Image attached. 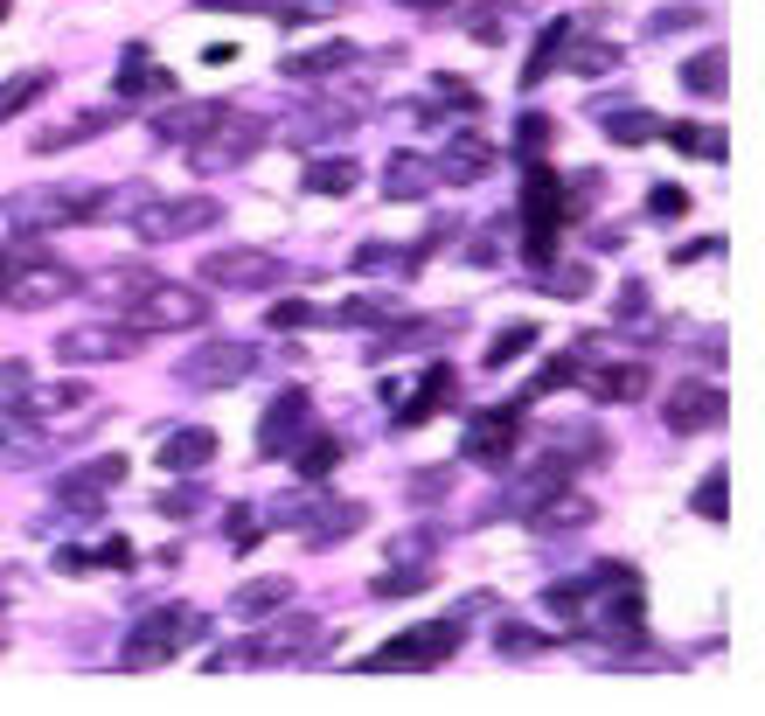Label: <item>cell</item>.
Masks as SVG:
<instances>
[{
    "instance_id": "cell-1",
    "label": "cell",
    "mask_w": 765,
    "mask_h": 716,
    "mask_svg": "<svg viewBox=\"0 0 765 716\" xmlns=\"http://www.w3.org/2000/svg\"><path fill=\"white\" fill-rule=\"evenodd\" d=\"M195 633H202V612L160 605L153 619H140V626L126 633V668H160V661H174V647H188Z\"/></svg>"
},
{
    "instance_id": "cell-2",
    "label": "cell",
    "mask_w": 765,
    "mask_h": 716,
    "mask_svg": "<svg viewBox=\"0 0 765 716\" xmlns=\"http://www.w3.org/2000/svg\"><path fill=\"white\" fill-rule=\"evenodd\" d=\"M453 647H459V619H432V626H411V633L383 640V654H369L362 668L369 675H383V668H439V661H453Z\"/></svg>"
},
{
    "instance_id": "cell-3",
    "label": "cell",
    "mask_w": 765,
    "mask_h": 716,
    "mask_svg": "<svg viewBox=\"0 0 765 716\" xmlns=\"http://www.w3.org/2000/svg\"><path fill=\"white\" fill-rule=\"evenodd\" d=\"M209 320V292L195 286H140L133 327L140 334H174V327H202Z\"/></svg>"
},
{
    "instance_id": "cell-4",
    "label": "cell",
    "mask_w": 765,
    "mask_h": 716,
    "mask_svg": "<svg viewBox=\"0 0 765 716\" xmlns=\"http://www.w3.org/2000/svg\"><path fill=\"white\" fill-rule=\"evenodd\" d=\"M91 216H98V195H77V188H42V195L7 202L14 230H63V223H91Z\"/></svg>"
},
{
    "instance_id": "cell-5",
    "label": "cell",
    "mask_w": 765,
    "mask_h": 716,
    "mask_svg": "<svg viewBox=\"0 0 765 716\" xmlns=\"http://www.w3.org/2000/svg\"><path fill=\"white\" fill-rule=\"evenodd\" d=\"M223 216V202H147L140 195V216H133V230L147 237V244H167V237H188V230H209Z\"/></svg>"
},
{
    "instance_id": "cell-6",
    "label": "cell",
    "mask_w": 765,
    "mask_h": 716,
    "mask_svg": "<svg viewBox=\"0 0 765 716\" xmlns=\"http://www.w3.org/2000/svg\"><path fill=\"white\" fill-rule=\"evenodd\" d=\"M251 369H258V348H244V341H216V348L188 355L181 383H188V390H237Z\"/></svg>"
},
{
    "instance_id": "cell-7",
    "label": "cell",
    "mask_w": 765,
    "mask_h": 716,
    "mask_svg": "<svg viewBox=\"0 0 765 716\" xmlns=\"http://www.w3.org/2000/svg\"><path fill=\"white\" fill-rule=\"evenodd\" d=\"M77 292V272L70 265H56V258H21V272L0 286L7 306H56V299H70Z\"/></svg>"
},
{
    "instance_id": "cell-8",
    "label": "cell",
    "mask_w": 765,
    "mask_h": 716,
    "mask_svg": "<svg viewBox=\"0 0 765 716\" xmlns=\"http://www.w3.org/2000/svg\"><path fill=\"white\" fill-rule=\"evenodd\" d=\"M202 286L265 292V286H279V258H265V251H216V258H202Z\"/></svg>"
},
{
    "instance_id": "cell-9",
    "label": "cell",
    "mask_w": 765,
    "mask_h": 716,
    "mask_svg": "<svg viewBox=\"0 0 765 716\" xmlns=\"http://www.w3.org/2000/svg\"><path fill=\"white\" fill-rule=\"evenodd\" d=\"M515 438H522V397H515V404H501V411H480V418L466 425V459L501 466V459L515 452Z\"/></svg>"
},
{
    "instance_id": "cell-10",
    "label": "cell",
    "mask_w": 765,
    "mask_h": 716,
    "mask_svg": "<svg viewBox=\"0 0 765 716\" xmlns=\"http://www.w3.org/2000/svg\"><path fill=\"white\" fill-rule=\"evenodd\" d=\"M133 348H140V327H70V334H56L63 362H119Z\"/></svg>"
},
{
    "instance_id": "cell-11",
    "label": "cell",
    "mask_w": 765,
    "mask_h": 716,
    "mask_svg": "<svg viewBox=\"0 0 765 716\" xmlns=\"http://www.w3.org/2000/svg\"><path fill=\"white\" fill-rule=\"evenodd\" d=\"M668 425L675 431H717L724 425V390L717 383H682L668 397Z\"/></svg>"
},
{
    "instance_id": "cell-12",
    "label": "cell",
    "mask_w": 765,
    "mask_h": 716,
    "mask_svg": "<svg viewBox=\"0 0 765 716\" xmlns=\"http://www.w3.org/2000/svg\"><path fill=\"white\" fill-rule=\"evenodd\" d=\"M84 397H91V390H84L77 376H70V383H28V390L14 397V418H21V425H42V418H63V411H77Z\"/></svg>"
},
{
    "instance_id": "cell-13",
    "label": "cell",
    "mask_w": 765,
    "mask_h": 716,
    "mask_svg": "<svg viewBox=\"0 0 765 716\" xmlns=\"http://www.w3.org/2000/svg\"><path fill=\"white\" fill-rule=\"evenodd\" d=\"M216 126H230V112L223 105H174V112H160L153 119V140H167V146H195V140H209Z\"/></svg>"
},
{
    "instance_id": "cell-14",
    "label": "cell",
    "mask_w": 765,
    "mask_h": 716,
    "mask_svg": "<svg viewBox=\"0 0 765 716\" xmlns=\"http://www.w3.org/2000/svg\"><path fill=\"white\" fill-rule=\"evenodd\" d=\"M293 438H306V390H286L272 411H265V431H258V452H286Z\"/></svg>"
},
{
    "instance_id": "cell-15",
    "label": "cell",
    "mask_w": 765,
    "mask_h": 716,
    "mask_svg": "<svg viewBox=\"0 0 765 716\" xmlns=\"http://www.w3.org/2000/svg\"><path fill=\"white\" fill-rule=\"evenodd\" d=\"M578 376H585V390L606 397V404H633V397H647V369H640V362H606V369H578Z\"/></svg>"
},
{
    "instance_id": "cell-16",
    "label": "cell",
    "mask_w": 765,
    "mask_h": 716,
    "mask_svg": "<svg viewBox=\"0 0 765 716\" xmlns=\"http://www.w3.org/2000/svg\"><path fill=\"white\" fill-rule=\"evenodd\" d=\"M362 522H369V508H362V501H327V508H306V543H320V550H327V543L355 536Z\"/></svg>"
},
{
    "instance_id": "cell-17",
    "label": "cell",
    "mask_w": 765,
    "mask_h": 716,
    "mask_svg": "<svg viewBox=\"0 0 765 716\" xmlns=\"http://www.w3.org/2000/svg\"><path fill=\"white\" fill-rule=\"evenodd\" d=\"M216 459V431H174V438H160V466L167 473H195V466H209Z\"/></svg>"
},
{
    "instance_id": "cell-18",
    "label": "cell",
    "mask_w": 765,
    "mask_h": 716,
    "mask_svg": "<svg viewBox=\"0 0 765 716\" xmlns=\"http://www.w3.org/2000/svg\"><path fill=\"white\" fill-rule=\"evenodd\" d=\"M348 56H355V42H313V49H293L279 70H286V77H327V70H341Z\"/></svg>"
},
{
    "instance_id": "cell-19",
    "label": "cell",
    "mask_w": 765,
    "mask_h": 716,
    "mask_svg": "<svg viewBox=\"0 0 765 716\" xmlns=\"http://www.w3.org/2000/svg\"><path fill=\"white\" fill-rule=\"evenodd\" d=\"M724 70H731V56H724V42H710L696 63H682V84L696 98H724Z\"/></svg>"
},
{
    "instance_id": "cell-20",
    "label": "cell",
    "mask_w": 765,
    "mask_h": 716,
    "mask_svg": "<svg viewBox=\"0 0 765 716\" xmlns=\"http://www.w3.org/2000/svg\"><path fill=\"white\" fill-rule=\"evenodd\" d=\"M592 522V501L585 494H557L543 508H529V529H585Z\"/></svg>"
},
{
    "instance_id": "cell-21",
    "label": "cell",
    "mask_w": 765,
    "mask_h": 716,
    "mask_svg": "<svg viewBox=\"0 0 765 716\" xmlns=\"http://www.w3.org/2000/svg\"><path fill=\"white\" fill-rule=\"evenodd\" d=\"M286 598H293V584H286V577H258V584H244L230 605H237V619H265V612H279Z\"/></svg>"
},
{
    "instance_id": "cell-22",
    "label": "cell",
    "mask_w": 765,
    "mask_h": 716,
    "mask_svg": "<svg viewBox=\"0 0 765 716\" xmlns=\"http://www.w3.org/2000/svg\"><path fill=\"white\" fill-rule=\"evenodd\" d=\"M564 35H571V21H550V28H543V35H536V56H529V63H522V91H536V84H543V77H550V63H557V56H564Z\"/></svg>"
},
{
    "instance_id": "cell-23",
    "label": "cell",
    "mask_w": 765,
    "mask_h": 716,
    "mask_svg": "<svg viewBox=\"0 0 765 716\" xmlns=\"http://www.w3.org/2000/svg\"><path fill=\"white\" fill-rule=\"evenodd\" d=\"M446 390H453V369H432V376H425V390H418V397H411V404L397 411V425H404V431H418L425 418H432V411H439V404H446Z\"/></svg>"
},
{
    "instance_id": "cell-24",
    "label": "cell",
    "mask_w": 765,
    "mask_h": 716,
    "mask_svg": "<svg viewBox=\"0 0 765 716\" xmlns=\"http://www.w3.org/2000/svg\"><path fill=\"white\" fill-rule=\"evenodd\" d=\"M487 167H494V153H487L480 140H453V153L439 160V174H446V181H480Z\"/></svg>"
},
{
    "instance_id": "cell-25",
    "label": "cell",
    "mask_w": 765,
    "mask_h": 716,
    "mask_svg": "<svg viewBox=\"0 0 765 716\" xmlns=\"http://www.w3.org/2000/svg\"><path fill=\"white\" fill-rule=\"evenodd\" d=\"M355 181H362L355 160H313V167H306V188H313V195H348Z\"/></svg>"
},
{
    "instance_id": "cell-26",
    "label": "cell",
    "mask_w": 765,
    "mask_h": 716,
    "mask_svg": "<svg viewBox=\"0 0 765 716\" xmlns=\"http://www.w3.org/2000/svg\"><path fill=\"white\" fill-rule=\"evenodd\" d=\"M529 348H536V327H529V320H522V327H501V334H494V348L480 355V369H508V362H515V355H529Z\"/></svg>"
},
{
    "instance_id": "cell-27",
    "label": "cell",
    "mask_w": 765,
    "mask_h": 716,
    "mask_svg": "<svg viewBox=\"0 0 765 716\" xmlns=\"http://www.w3.org/2000/svg\"><path fill=\"white\" fill-rule=\"evenodd\" d=\"M675 153H696V160H724V133L717 126H668Z\"/></svg>"
},
{
    "instance_id": "cell-28",
    "label": "cell",
    "mask_w": 765,
    "mask_h": 716,
    "mask_svg": "<svg viewBox=\"0 0 765 716\" xmlns=\"http://www.w3.org/2000/svg\"><path fill=\"white\" fill-rule=\"evenodd\" d=\"M606 133L619 146H640V140H654V133H661V119H647V112H606Z\"/></svg>"
},
{
    "instance_id": "cell-29",
    "label": "cell",
    "mask_w": 765,
    "mask_h": 716,
    "mask_svg": "<svg viewBox=\"0 0 765 716\" xmlns=\"http://www.w3.org/2000/svg\"><path fill=\"white\" fill-rule=\"evenodd\" d=\"M119 480H126V459H119V452H112V459H91V466H77V487H84V494H112Z\"/></svg>"
},
{
    "instance_id": "cell-30",
    "label": "cell",
    "mask_w": 765,
    "mask_h": 716,
    "mask_svg": "<svg viewBox=\"0 0 765 716\" xmlns=\"http://www.w3.org/2000/svg\"><path fill=\"white\" fill-rule=\"evenodd\" d=\"M731 473H703V487H696V515L703 522H724L731 515V487H724Z\"/></svg>"
},
{
    "instance_id": "cell-31",
    "label": "cell",
    "mask_w": 765,
    "mask_h": 716,
    "mask_svg": "<svg viewBox=\"0 0 765 716\" xmlns=\"http://www.w3.org/2000/svg\"><path fill=\"white\" fill-rule=\"evenodd\" d=\"M585 605H592V584H571V577H564V584L543 591V612H557V619H578Z\"/></svg>"
},
{
    "instance_id": "cell-32",
    "label": "cell",
    "mask_w": 765,
    "mask_h": 716,
    "mask_svg": "<svg viewBox=\"0 0 765 716\" xmlns=\"http://www.w3.org/2000/svg\"><path fill=\"white\" fill-rule=\"evenodd\" d=\"M578 369H585L578 355H557V362H550V369H543V376L522 390V404H529V397H550V390H564V383H578Z\"/></svg>"
},
{
    "instance_id": "cell-33",
    "label": "cell",
    "mask_w": 765,
    "mask_h": 716,
    "mask_svg": "<svg viewBox=\"0 0 765 716\" xmlns=\"http://www.w3.org/2000/svg\"><path fill=\"white\" fill-rule=\"evenodd\" d=\"M91 133H105V112H91V119H77V126H56V133H42V146H35V153H63V146L91 140Z\"/></svg>"
},
{
    "instance_id": "cell-34",
    "label": "cell",
    "mask_w": 765,
    "mask_h": 716,
    "mask_svg": "<svg viewBox=\"0 0 765 716\" xmlns=\"http://www.w3.org/2000/svg\"><path fill=\"white\" fill-rule=\"evenodd\" d=\"M647 216H654V223H682V216H689V195H682L675 181H661V188L647 195Z\"/></svg>"
},
{
    "instance_id": "cell-35",
    "label": "cell",
    "mask_w": 765,
    "mask_h": 716,
    "mask_svg": "<svg viewBox=\"0 0 765 716\" xmlns=\"http://www.w3.org/2000/svg\"><path fill=\"white\" fill-rule=\"evenodd\" d=\"M612 63H619L612 42H578V49H571V70H585V77H606Z\"/></svg>"
},
{
    "instance_id": "cell-36",
    "label": "cell",
    "mask_w": 765,
    "mask_h": 716,
    "mask_svg": "<svg viewBox=\"0 0 765 716\" xmlns=\"http://www.w3.org/2000/svg\"><path fill=\"white\" fill-rule=\"evenodd\" d=\"M334 459H341V438H313L300 452V480H320V473H334Z\"/></svg>"
},
{
    "instance_id": "cell-37",
    "label": "cell",
    "mask_w": 765,
    "mask_h": 716,
    "mask_svg": "<svg viewBox=\"0 0 765 716\" xmlns=\"http://www.w3.org/2000/svg\"><path fill=\"white\" fill-rule=\"evenodd\" d=\"M425 188H432V174H425V167H411V160H397V167H390V202H411V195H425Z\"/></svg>"
},
{
    "instance_id": "cell-38",
    "label": "cell",
    "mask_w": 765,
    "mask_h": 716,
    "mask_svg": "<svg viewBox=\"0 0 765 716\" xmlns=\"http://www.w3.org/2000/svg\"><path fill=\"white\" fill-rule=\"evenodd\" d=\"M327 320H348V327H383V320H390V306H383V299H348V306H334Z\"/></svg>"
},
{
    "instance_id": "cell-39",
    "label": "cell",
    "mask_w": 765,
    "mask_h": 716,
    "mask_svg": "<svg viewBox=\"0 0 765 716\" xmlns=\"http://www.w3.org/2000/svg\"><path fill=\"white\" fill-rule=\"evenodd\" d=\"M592 286H599V272H592V265H564V272L550 279V292H564V299H585Z\"/></svg>"
},
{
    "instance_id": "cell-40",
    "label": "cell",
    "mask_w": 765,
    "mask_h": 716,
    "mask_svg": "<svg viewBox=\"0 0 765 716\" xmlns=\"http://www.w3.org/2000/svg\"><path fill=\"white\" fill-rule=\"evenodd\" d=\"M341 14V0H279V21H327Z\"/></svg>"
},
{
    "instance_id": "cell-41",
    "label": "cell",
    "mask_w": 765,
    "mask_h": 716,
    "mask_svg": "<svg viewBox=\"0 0 765 716\" xmlns=\"http://www.w3.org/2000/svg\"><path fill=\"white\" fill-rule=\"evenodd\" d=\"M42 91H49V77H42V70H35V77H21V84H14V91L0 98V119H7V112H21V105H35Z\"/></svg>"
},
{
    "instance_id": "cell-42",
    "label": "cell",
    "mask_w": 765,
    "mask_h": 716,
    "mask_svg": "<svg viewBox=\"0 0 765 716\" xmlns=\"http://www.w3.org/2000/svg\"><path fill=\"white\" fill-rule=\"evenodd\" d=\"M265 320H272V327H279V334H286V327H306V320H320V313H313V306H306V299H279V306H272V313H265Z\"/></svg>"
},
{
    "instance_id": "cell-43",
    "label": "cell",
    "mask_w": 765,
    "mask_h": 716,
    "mask_svg": "<svg viewBox=\"0 0 765 716\" xmlns=\"http://www.w3.org/2000/svg\"><path fill=\"white\" fill-rule=\"evenodd\" d=\"M696 21H710L703 7H661L654 21H647V35H661V28H696Z\"/></svg>"
},
{
    "instance_id": "cell-44",
    "label": "cell",
    "mask_w": 765,
    "mask_h": 716,
    "mask_svg": "<svg viewBox=\"0 0 765 716\" xmlns=\"http://www.w3.org/2000/svg\"><path fill=\"white\" fill-rule=\"evenodd\" d=\"M543 647V633H529V626H501V654L508 661H522V654H536Z\"/></svg>"
},
{
    "instance_id": "cell-45",
    "label": "cell",
    "mask_w": 765,
    "mask_h": 716,
    "mask_svg": "<svg viewBox=\"0 0 765 716\" xmlns=\"http://www.w3.org/2000/svg\"><path fill=\"white\" fill-rule=\"evenodd\" d=\"M21 390H28V362H0V411H14Z\"/></svg>"
},
{
    "instance_id": "cell-46",
    "label": "cell",
    "mask_w": 765,
    "mask_h": 716,
    "mask_svg": "<svg viewBox=\"0 0 765 716\" xmlns=\"http://www.w3.org/2000/svg\"><path fill=\"white\" fill-rule=\"evenodd\" d=\"M543 140H550V126H543V119H522V126H515V146H522L529 160L543 153Z\"/></svg>"
},
{
    "instance_id": "cell-47",
    "label": "cell",
    "mask_w": 765,
    "mask_h": 716,
    "mask_svg": "<svg viewBox=\"0 0 765 716\" xmlns=\"http://www.w3.org/2000/svg\"><path fill=\"white\" fill-rule=\"evenodd\" d=\"M56 571H91V550H77V543H63V550H56Z\"/></svg>"
},
{
    "instance_id": "cell-48",
    "label": "cell",
    "mask_w": 765,
    "mask_h": 716,
    "mask_svg": "<svg viewBox=\"0 0 765 716\" xmlns=\"http://www.w3.org/2000/svg\"><path fill=\"white\" fill-rule=\"evenodd\" d=\"M640 306H647V286H626V292H619V320H640Z\"/></svg>"
},
{
    "instance_id": "cell-49",
    "label": "cell",
    "mask_w": 765,
    "mask_h": 716,
    "mask_svg": "<svg viewBox=\"0 0 765 716\" xmlns=\"http://www.w3.org/2000/svg\"><path fill=\"white\" fill-rule=\"evenodd\" d=\"M21 445H28V431H21V418L7 411V425H0V452H21Z\"/></svg>"
},
{
    "instance_id": "cell-50",
    "label": "cell",
    "mask_w": 765,
    "mask_h": 716,
    "mask_svg": "<svg viewBox=\"0 0 765 716\" xmlns=\"http://www.w3.org/2000/svg\"><path fill=\"white\" fill-rule=\"evenodd\" d=\"M98 564H112V571H126V564H133V543H105V550H98Z\"/></svg>"
},
{
    "instance_id": "cell-51",
    "label": "cell",
    "mask_w": 765,
    "mask_h": 716,
    "mask_svg": "<svg viewBox=\"0 0 765 716\" xmlns=\"http://www.w3.org/2000/svg\"><path fill=\"white\" fill-rule=\"evenodd\" d=\"M195 501H202V494H195V487H188V494H160V508H167V515H188V508H195Z\"/></svg>"
},
{
    "instance_id": "cell-52",
    "label": "cell",
    "mask_w": 765,
    "mask_h": 716,
    "mask_svg": "<svg viewBox=\"0 0 765 716\" xmlns=\"http://www.w3.org/2000/svg\"><path fill=\"white\" fill-rule=\"evenodd\" d=\"M202 7H258V0H202Z\"/></svg>"
},
{
    "instance_id": "cell-53",
    "label": "cell",
    "mask_w": 765,
    "mask_h": 716,
    "mask_svg": "<svg viewBox=\"0 0 765 716\" xmlns=\"http://www.w3.org/2000/svg\"><path fill=\"white\" fill-rule=\"evenodd\" d=\"M404 7H446V0H404Z\"/></svg>"
},
{
    "instance_id": "cell-54",
    "label": "cell",
    "mask_w": 765,
    "mask_h": 716,
    "mask_svg": "<svg viewBox=\"0 0 765 716\" xmlns=\"http://www.w3.org/2000/svg\"><path fill=\"white\" fill-rule=\"evenodd\" d=\"M7 7H14V0H0V21H7Z\"/></svg>"
},
{
    "instance_id": "cell-55",
    "label": "cell",
    "mask_w": 765,
    "mask_h": 716,
    "mask_svg": "<svg viewBox=\"0 0 765 716\" xmlns=\"http://www.w3.org/2000/svg\"><path fill=\"white\" fill-rule=\"evenodd\" d=\"M0 265H7V251H0Z\"/></svg>"
}]
</instances>
